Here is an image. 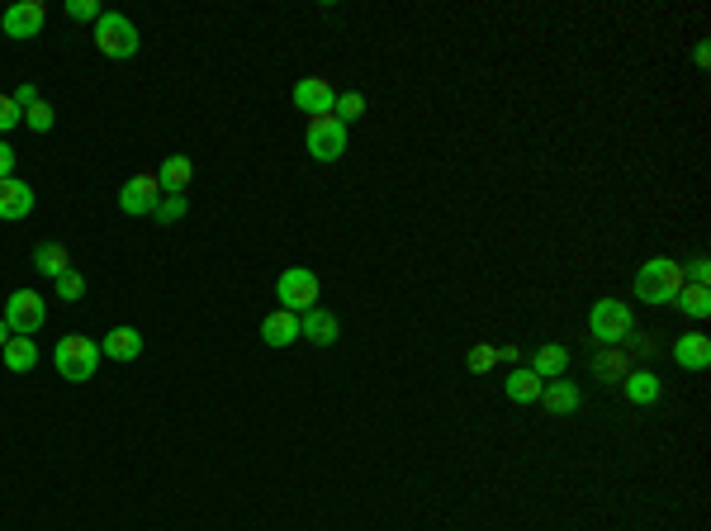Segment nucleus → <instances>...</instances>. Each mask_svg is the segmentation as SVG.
Masks as SVG:
<instances>
[{
  "instance_id": "obj_1",
  "label": "nucleus",
  "mask_w": 711,
  "mask_h": 531,
  "mask_svg": "<svg viewBox=\"0 0 711 531\" xmlns=\"http://www.w3.org/2000/svg\"><path fill=\"white\" fill-rule=\"evenodd\" d=\"M683 285H688V280H683V261H674V257H650L636 271L640 304H674Z\"/></svg>"
},
{
  "instance_id": "obj_2",
  "label": "nucleus",
  "mask_w": 711,
  "mask_h": 531,
  "mask_svg": "<svg viewBox=\"0 0 711 531\" xmlns=\"http://www.w3.org/2000/svg\"><path fill=\"white\" fill-rule=\"evenodd\" d=\"M53 366H57V375H62V380L86 385V380H95V366H100V342L81 337V332L62 337V342L53 347Z\"/></svg>"
},
{
  "instance_id": "obj_3",
  "label": "nucleus",
  "mask_w": 711,
  "mask_h": 531,
  "mask_svg": "<svg viewBox=\"0 0 711 531\" xmlns=\"http://www.w3.org/2000/svg\"><path fill=\"white\" fill-rule=\"evenodd\" d=\"M138 24L128 15H119V10H105V15L95 19V48L105 57H114V62H124V57L138 53Z\"/></svg>"
},
{
  "instance_id": "obj_4",
  "label": "nucleus",
  "mask_w": 711,
  "mask_h": 531,
  "mask_svg": "<svg viewBox=\"0 0 711 531\" xmlns=\"http://www.w3.org/2000/svg\"><path fill=\"white\" fill-rule=\"evenodd\" d=\"M636 328V313L631 304H621V299H598L593 313H588V332H593V342L602 347H621V337Z\"/></svg>"
},
{
  "instance_id": "obj_5",
  "label": "nucleus",
  "mask_w": 711,
  "mask_h": 531,
  "mask_svg": "<svg viewBox=\"0 0 711 531\" xmlns=\"http://www.w3.org/2000/svg\"><path fill=\"white\" fill-rule=\"evenodd\" d=\"M318 275L309 271V266H290V271H280V280H275V299H280V309L285 313H309L318 309Z\"/></svg>"
},
{
  "instance_id": "obj_6",
  "label": "nucleus",
  "mask_w": 711,
  "mask_h": 531,
  "mask_svg": "<svg viewBox=\"0 0 711 531\" xmlns=\"http://www.w3.org/2000/svg\"><path fill=\"white\" fill-rule=\"evenodd\" d=\"M5 328H10V337H34L43 323H48V304L38 299V290H15L10 299H5Z\"/></svg>"
},
{
  "instance_id": "obj_7",
  "label": "nucleus",
  "mask_w": 711,
  "mask_h": 531,
  "mask_svg": "<svg viewBox=\"0 0 711 531\" xmlns=\"http://www.w3.org/2000/svg\"><path fill=\"white\" fill-rule=\"evenodd\" d=\"M347 152V124L337 114H313L309 119V157L313 162H337Z\"/></svg>"
},
{
  "instance_id": "obj_8",
  "label": "nucleus",
  "mask_w": 711,
  "mask_h": 531,
  "mask_svg": "<svg viewBox=\"0 0 711 531\" xmlns=\"http://www.w3.org/2000/svg\"><path fill=\"white\" fill-rule=\"evenodd\" d=\"M43 24H48V5H43V0H15V5L0 15L5 38H38Z\"/></svg>"
},
{
  "instance_id": "obj_9",
  "label": "nucleus",
  "mask_w": 711,
  "mask_h": 531,
  "mask_svg": "<svg viewBox=\"0 0 711 531\" xmlns=\"http://www.w3.org/2000/svg\"><path fill=\"white\" fill-rule=\"evenodd\" d=\"M157 200H162V181H157V171H138L133 181H124V190H119V209L124 214H152L157 209Z\"/></svg>"
},
{
  "instance_id": "obj_10",
  "label": "nucleus",
  "mask_w": 711,
  "mask_h": 531,
  "mask_svg": "<svg viewBox=\"0 0 711 531\" xmlns=\"http://www.w3.org/2000/svg\"><path fill=\"white\" fill-rule=\"evenodd\" d=\"M332 105H337V91H332L328 76H304L299 86H294V110L299 114H332Z\"/></svg>"
},
{
  "instance_id": "obj_11",
  "label": "nucleus",
  "mask_w": 711,
  "mask_h": 531,
  "mask_svg": "<svg viewBox=\"0 0 711 531\" xmlns=\"http://www.w3.org/2000/svg\"><path fill=\"white\" fill-rule=\"evenodd\" d=\"M29 214H34V185L19 181V176H5L0 181V219L19 223V219H29Z\"/></svg>"
},
{
  "instance_id": "obj_12",
  "label": "nucleus",
  "mask_w": 711,
  "mask_h": 531,
  "mask_svg": "<svg viewBox=\"0 0 711 531\" xmlns=\"http://www.w3.org/2000/svg\"><path fill=\"white\" fill-rule=\"evenodd\" d=\"M299 337L313 342V347H332L337 337H342V323H337V313H328L323 304L309 313H299Z\"/></svg>"
},
{
  "instance_id": "obj_13",
  "label": "nucleus",
  "mask_w": 711,
  "mask_h": 531,
  "mask_svg": "<svg viewBox=\"0 0 711 531\" xmlns=\"http://www.w3.org/2000/svg\"><path fill=\"white\" fill-rule=\"evenodd\" d=\"M541 408H546L550 418H569V413H579V403H584V394H579V385L574 380H546V389H541Z\"/></svg>"
},
{
  "instance_id": "obj_14",
  "label": "nucleus",
  "mask_w": 711,
  "mask_h": 531,
  "mask_svg": "<svg viewBox=\"0 0 711 531\" xmlns=\"http://www.w3.org/2000/svg\"><path fill=\"white\" fill-rule=\"evenodd\" d=\"M261 342L266 347H294L299 342V313H285V309H275L261 318Z\"/></svg>"
},
{
  "instance_id": "obj_15",
  "label": "nucleus",
  "mask_w": 711,
  "mask_h": 531,
  "mask_svg": "<svg viewBox=\"0 0 711 531\" xmlns=\"http://www.w3.org/2000/svg\"><path fill=\"white\" fill-rule=\"evenodd\" d=\"M674 361L683 370H707L711 366V337L707 332H683L674 342Z\"/></svg>"
},
{
  "instance_id": "obj_16",
  "label": "nucleus",
  "mask_w": 711,
  "mask_h": 531,
  "mask_svg": "<svg viewBox=\"0 0 711 531\" xmlns=\"http://www.w3.org/2000/svg\"><path fill=\"white\" fill-rule=\"evenodd\" d=\"M100 356H110V361H138V356H143V332L138 328H110L105 332V342H100Z\"/></svg>"
},
{
  "instance_id": "obj_17",
  "label": "nucleus",
  "mask_w": 711,
  "mask_h": 531,
  "mask_svg": "<svg viewBox=\"0 0 711 531\" xmlns=\"http://www.w3.org/2000/svg\"><path fill=\"white\" fill-rule=\"evenodd\" d=\"M621 389H626V399L636 403V408H650V403H659V394H664V380H659L655 370H626Z\"/></svg>"
},
{
  "instance_id": "obj_18",
  "label": "nucleus",
  "mask_w": 711,
  "mask_h": 531,
  "mask_svg": "<svg viewBox=\"0 0 711 531\" xmlns=\"http://www.w3.org/2000/svg\"><path fill=\"white\" fill-rule=\"evenodd\" d=\"M531 370L541 375V380H565L569 375V351L560 342H546V347L531 351Z\"/></svg>"
},
{
  "instance_id": "obj_19",
  "label": "nucleus",
  "mask_w": 711,
  "mask_h": 531,
  "mask_svg": "<svg viewBox=\"0 0 711 531\" xmlns=\"http://www.w3.org/2000/svg\"><path fill=\"white\" fill-rule=\"evenodd\" d=\"M541 389H546V380H541L531 366H517L508 380H503V394H508L512 403H536L541 399Z\"/></svg>"
},
{
  "instance_id": "obj_20",
  "label": "nucleus",
  "mask_w": 711,
  "mask_h": 531,
  "mask_svg": "<svg viewBox=\"0 0 711 531\" xmlns=\"http://www.w3.org/2000/svg\"><path fill=\"white\" fill-rule=\"evenodd\" d=\"M34 266L43 275H53V280H57V275L72 271V257H67V247H62V242H38V247H34Z\"/></svg>"
},
{
  "instance_id": "obj_21",
  "label": "nucleus",
  "mask_w": 711,
  "mask_h": 531,
  "mask_svg": "<svg viewBox=\"0 0 711 531\" xmlns=\"http://www.w3.org/2000/svg\"><path fill=\"white\" fill-rule=\"evenodd\" d=\"M0 361H5V370H15V375H24V370H34L38 347L29 342V337H10V342H5V351H0Z\"/></svg>"
},
{
  "instance_id": "obj_22",
  "label": "nucleus",
  "mask_w": 711,
  "mask_h": 531,
  "mask_svg": "<svg viewBox=\"0 0 711 531\" xmlns=\"http://www.w3.org/2000/svg\"><path fill=\"white\" fill-rule=\"evenodd\" d=\"M157 181H162V190H185V185L195 181V162L190 157H166L157 166Z\"/></svg>"
},
{
  "instance_id": "obj_23",
  "label": "nucleus",
  "mask_w": 711,
  "mask_h": 531,
  "mask_svg": "<svg viewBox=\"0 0 711 531\" xmlns=\"http://www.w3.org/2000/svg\"><path fill=\"white\" fill-rule=\"evenodd\" d=\"M674 309H683L688 318H711V290H702V285H683L678 290V299H674Z\"/></svg>"
},
{
  "instance_id": "obj_24",
  "label": "nucleus",
  "mask_w": 711,
  "mask_h": 531,
  "mask_svg": "<svg viewBox=\"0 0 711 531\" xmlns=\"http://www.w3.org/2000/svg\"><path fill=\"white\" fill-rule=\"evenodd\" d=\"M593 375H598V380H626V356H621L617 347L598 351V361H593Z\"/></svg>"
},
{
  "instance_id": "obj_25",
  "label": "nucleus",
  "mask_w": 711,
  "mask_h": 531,
  "mask_svg": "<svg viewBox=\"0 0 711 531\" xmlns=\"http://www.w3.org/2000/svg\"><path fill=\"white\" fill-rule=\"evenodd\" d=\"M53 285H57V299H62V304H81V299H86V275L76 271V266L67 275H57Z\"/></svg>"
},
{
  "instance_id": "obj_26",
  "label": "nucleus",
  "mask_w": 711,
  "mask_h": 531,
  "mask_svg": "<svg viewBox=\"0 0 711 531\" xmlns=\"http://www.w3.org/2000/svg\"><path fill=\"white\" fill-rule=\"evenodd\" d=\"M185 214V190H162V200L152 209V219L157 223H176Z\"/></svg>"
},
{
  "instance_id": "obj_27",
  "label": "nucleus",
  "mask_w": 711,
  "mask_h": 531,
  "mask_svg": "<svg viewBox=\"0 0 711 531\" xmlns=\"http://www.w3.org/2000/svg\"><path fill=\"white\" fill-rule=\"evenodd\" d=\"M332 114H337L342 124L361 119V114H365V95L361 91H342V95H337V105H332Z\"/></svg>"
},
{
  "instance_id": "obj_28",
  "label": "nucleus",
  "mask_w": 711,
  "mask_h": 531,
  "mask_svg": "<svg viewBox=\"0 0 711 531\" xmlns=\"http://www.w3.org/2000/svg\"><path fill=\"white\" fill-rule=\"evenodd\" d=\"M24 124H29L34 133H53V124H57L53 105H48V100H38V105H29V110H24Z\"/></svg>"
},
{
  "instance_id": "obj_29",
  "label": "nucleus",
  "mask_w": 711,
  "mask_h": 531,
  "mask_svg": "<svg viewBox=\"0 0 711 531\" xmlns=\"http://www.w3.org/2000/svg\"><path fill=\"white\" fill-rule=\"evenodd\" d=\"M465 366H470L474 375H489V370L498 366V347H489V342H479V347H470V356H465Z\"/></svg>"
},
{
  "instance_id": "obj_30",
  "label": "nucleus",
  "mask_w": 711,
  "mask_h": 531,
  "mask_svg": "<svg viewBox=\"0 0 711 531\" xmlns=\"http://www.w3.org/2000/svg\"><path fill=\"white\" fill-rule=\"evenodd\" d=\"M100 15H105V5H95V0H67V19H76V24H95Z\"/></svg>"
},
{
  "instance_id": "obj_31",
  "label": "nucleus",
  "mask_w": 711,
  "mask_h": 531,
  "mask_svg": "<svg viewBox=\"0 0 711 531\" xmlns=\"http://www.w3.org/2000/svg\"><path fill=\"white\" fill-rule=\"evenodd\" d=\"M19 124H24V110L15 105V95H0V138L10 129H19Z\"/></svg>"
},
{
  "instance_id": "obj_32",
  "label": "nucleus",
  "mask_w": 711,
  "mask_h": 531,
  "mask_svg": "<svg viewBox=\"0 0 711 531\" xmlns=\"http://www.w3.org/2000/svg\"><path fill=\"white\" fill-rule=\"evenodd\" d=\"M683 280H688V285H702V290H707V280H711V261H707V257L688 261V271H683Z\"/></svg>"
},
{
  "instance_id": "obj_33",
  "label": "nucleus",
  "mask_w": 711,
  "mask_h": 531,
  "mask_svg": "<svg viewBox=\"0 0 711 531\" xmlns=\"http://www.w3.org/2000/svg\"><path fill=\"white\" fill-rule=\"evenodd\" d=\"M621 342H626V347L636 351V356H650V351H655V337H650V332H626V337H621Z\"/></svg>"
},
{
  "instance_id": "obj_34",
  "label": "nucleus",
  "mask_w": 711,
  "mask_h": 531,
  "mask_svg": "<svg viewBox=\"0 0 711 531\" xmlns=\"http://www.w3.org/2000/svg\"><path fill=\"white\" fill-rule=\"evenodd\" d=\"M5 176H15V147L0 138V181H5Z\"/></svg>"
},
{
  "instance_id": "obj_35",
  "label": "nucleus",
  "mask_w": 711,
  "mask_h": 531,
  "mask_svg": "<svg viewBox=\"0 0 711 531\" xmlns=\"http://www.w3.org/2000/svg\"><path fill=\"white\" fill-rule=\"evenodd\" d=\"M15 105H19V110H29V105H38V91H34V86H19V91H15Z\"/></svg>"
},
{
  "instance_id": "obj_36",
  "label": "nucleus",
  "mask_w": 711,
  "mask_h": 531,
  "mask_svg": "<svg viewBox=\"0 0 711 531\" xmlns=\"http://www.w3.org/2000/svg\"><path fill=\"white\" fill-rule=\"evenodd\" d=\"M693 62H697V67H707V62H711V48H707V43H697V48H693Z\"/></svg>"
},
{
  "instance_id": "obj_37",
  "label": "nucleus",
  "mask_w": 711,
  "mask_h": 531,
  "mask_svg": "<svg viewBox=\"0 0 711 531\" xmlns=\"http://www.w3.org/2000/svg\"><path fill=\"white\" fill-rule=\"evenodd\" d=\"M5 342H10V328H5V318H0V351H5Z\"/></svg>"
}]
</instances>
